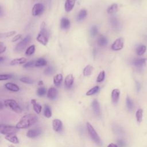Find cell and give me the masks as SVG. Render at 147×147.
Segmentation results:
<instances>
[{
  "label": "cell",
  "instance_id": "obj_39",
  "mask_svg": "<svg viewBox=\"0 0 147 147\" xmlns=\"http://www.w3.org/2000/svg\"><path fill=\"white\" fill-rule=\"evenodd\" d=\"M16 33V31H11L9 32H6L5 33H1V37H9L12 36H14Z\"/></svg>",
  "mask_w": 147,
  "mask_h": 147
},
{
  "label": "cell",
  "instance_id": "obj_49",
  "mask_svg": "<svg viewBox=\"0 0 147 147\" xmlns=\"http://www.w3.org/2000/svg\"><path fill=\"white\" fill-rule=\"evenodd\" d=\"M9 147H15V146H14L13 145H9Z\"/></svg>",
  "mask_w": 147,
  "mask_h": 147
},
{
  "label": "cell",
  "instance_id": "obj_16",
  "mask_svg": "<svg viewBox=\"0 0 147 147\" xmlns=\"http://www.w3.org/2000/svg\"><path fill=\"white\" fill-rule=\"evenodd\" d=\"M76 0H66L65 3V10L67 12H69L74 8Z\"/></svg>",
  "mask_w": 147,
  "mask_h": 147
},
{
  "label": "cell",
  "instance_id": "obj_25",
  "mask_svg": "<svg viewBox=\"0 0 147 147\" xmlns=\"http://www.w3.org/2000/svg\"><path fill=\"white\" fill-rule=\"evenodd\" d=\"M118 10V5L117 3H113L107 9V12L110 14H112L116 13Z\"/></svg>",
  "mask_w": 147,
  "mask_h": 147
},
{
  "label": "cell",
  "instance_id": "obj_44",
  "mask_svg": "<svg viewBox=\"0 0 147 147\" xmlns=\"http://www.w3.org/2000/svg\"><path fill=\"white\" fill-rule=\"evenodd\" d=\"M6 47L3 45V44L2 42H0V53H2L3 52H4L6 51Z\"/></svg>",
  "mask_w": 147,
  "mask_h": 147
},
{
  "label": "cell",
  "instance_id": "obj_7",
  "mask_svg": "<svg viewBox=\"0 0 147 147\" xmlns=\"http://www.w3.org/2000/svg\"><path fill=\"white\" fill-rule=\"evenodd\" d=\"M44 6L40 3H36L32 10V14L33 16H37L40 15L44 11Z\"/></svg>",
  "mask_w": 147,
  "mask_h": 147
},
{
  "label": "cell",
  "instance_id": "obj_37",
  "mask_svg": "<svg viewBox=\"0 0 147 147\" xmlns=\"http://www.w3.org/2000/svg\"><path fill=\"white\" fill-rule=\"evenodd\" d=\"M47 90L44 87H40L37 91V94L40 96H42L45 95Z\"/></svg>",
  "mask_w": 147,
  "mask_h": 147
},
{
  "label": "cell",
  "instance_id": "obj_12",
  "mask_svg": "<svg viewBox=\"0 0 147 147\" xmlns=\"http://www.w3.org/2000/svg\"><path fill=\"white\" fill-rule=\"evenodd\" d=\"M58 94L57 90L55 87H51L49 88L47 93V96L50 99H55L57 98Z\"/></svg>",
  "mask_w": 147,
  "mask_h": 147
},
{
  "label": "cell",
  "instance_id": "obj_8",
  "mask_svg": "<svg viewBox=\"0 0 147 147\" xmlns=\"http://www.w3.org/2000/svg\"><path fill=\"white\" fill-rule=\"evenodd\" d=\"M124 44L123 38L122 37H119L117 38L111 45V49L113 51H119L123 48Z\"/></svg>",
  "mask_w": 147,
  "mask_h": 147
},
{
  "label": "cell",
  "instance_id": "obj_20",
  "mask_svg": "<svg viewBox=\"0 0 147 147\" xmlns=\"http://www.w3.org/2000/svg\"><path fill=\"white\" fill-rule=\"evenodd\" d=\"M5 138L6 140H7L8 141H9L11 143L16 144L19 143V140L18 138V137H17V136L15 135L14 134L6 135Z\"/></svg>",
  "mask_w": 147,
  "mask_h": 147
},
{
  "label": "cell",
  "instance_id": "obj_19",
  "mask_svg": "<svg viewBox=\"0 0 147 147\" xmlns=\"http://www.w3.org/2000/svg\"><path fill=\"white\" fill-rule=\"evenodd\" d=\"M31 103L33 105V108L34 111L37 114H40L41 111L42 107L36 101V99H32L31 100Z\"/></svg>",
  "mask_w": 147,
  "mask_h": 147
},
{
  "label": "cell",
  "instance_id": "obj_34",
  "mask_svg": "<svg viewBox=\"0 0 147 147\" xmlns=\"http://www.w3.org/2000/svg\"><path fill=\"white\" fill-rule=\"evenodd\" d=\"M34 51H35V45H30V47H29L26 49V52H25V54H26V55H28V56L32 55L34 53Z\"/></svg>",
  "mask_w": 147,
  "mask_h": 147
},
{
  "label": "cell",
  "instance_id": "obj_23",
  "mask_svg": "<svg viewBox=\"0 0 147 147\" xmlns=\"http://www.w3.org/2000/svg\"><path fill=\"white\" fill-rule=\"evenodd\" d=\"M26 59L25 57H21L18 59H15L11 61L10 65H20L24 63H26Z\"/></svg>",
  "mask_w": 147,
  "mask_h": 147
},
{
  "label": "cell",
  "instance_id": "obj_11",
  "mask_svg": "<svg viewBox=\"0 0 147 147\" xmlns=\"http://www.w3.org/2000/svg\"><path fill=\"white\" fill-rule=\"evenodd\" d=\"M52 127L54 131L56 132L60 131L63 128L62 122L58 119H53L52 121Z\"/></svg>",
  "mask_w": 147,
  "mask_h": 147
},
{
  "label": "cell",
  "instance_id": "obj_29",
  "mask_svg": "<svg viewBox=\"0 0 147 147\" xmlns=\"http://www.w3.org/2000/svg\"><path fill=\"white\" fill-rule=\"evenodd\" d=\"M44 115L46 118H50L52 116L51 109L48 105H45L44 109Z\"/></svg>",
  "mask_w": 147,
  "mask_h": 147
},
{
  "label": "cell",
  "instance_id": "obj_14",
  "mask_svg": "<svg viewBox=\"0 0 147 147\" xmlns=\"http://www.w3.org/2000/svg\"><path fill=\"white\" fill-rule=\"evenodd\" d=\"M92 107L94 113L98 116L100 115V109L99 103L97 100L94 99L92 102Z\"/></svg>",
  "mask_w": 147,
  "mask_h": 147
},
{
  "label": "cell",
  "instance_id": "obj_3",
  "mask_svg": "<svg viewBox=\"0 0 147 147\" xmlns=\"http://www.w3.org/2000/svg\"><path fill=\"white\" fill-rule=\"evenodd\" d=\"M5 106L17 113H21L22 109L18 103L14 99H6L4 101Z\"/></svg>",
  "mask_w": 147,
  "mask_h": 147
},
{
  "label": "cell",
  "instance_id": "obj_40",
  "mask_svg": "<svg viewBox=\"0 0 147 147\" xmlns=\"http://www.w3.org/2000/svg\"><path fill=\"white\" fill-rule=\"evenodd\" d=\"M98 28L97 26H93L91 28V30H90V34L92 36L94 37L95 36H96V34H98Z\"/></svg>",
  "mask_w": 147,
  "mask_h": 147
},
{
  "label": "cell",
  "instance_id": "obj_33",
  "mask_svg": "<svg viewBox=\"0 0 147 147\" xmlns=\"http://www.w3.org/2000/svg\"><path fill=\"white\" fill-rule=\"evenodd\" d=\"M126 106L129 110H131L133 109V107H134L133 102L129 96H127L126 97Z\"/></svg>",
  "mask_w": 147,
  "mask_h": 147
},
{
  "label": "cell",
  "instance_id": "obj_1",
  "mask_svg": "<svg viewBox=\"0 0 147 147\" xmlns=\"http://www.w3.org/2000/svg\"><path fill=\"white\" fill-rule=\"evenodd\" d=\"M38 121L37 117L33 114H28L23 116L17 123L18 129H26L34 125Z\"/></svg>",
  "mask_w": 147,
  "mask_h": 147
},
{
  "label": "cell",
  "instance_id": "obj_6",
  "mask_svg": "<svg viewBox=\"0 0 147 147\" xmlns=\"http://www.w3.org/2000/svg\"><path fill=\"white\" fill-rule=\"evenodd\" d=\"M31 40V36L28 35L26 36L22 40H21L20 42H18L15 48V51L17 52H20L22 51L26 46L29 44Z\"/></svg>",
  "mask_w": 147,
  "mask_h": 147
},
{
  "label": "cell",
  "instance_id": "obj_48",
  "mask_svg": "<svg viewBox=\"0 0 147 147\" xmlns=\"http://www.w3.org/2000/svg\"><path fill=\"white\" fill-rule=\"evenodd\" d=\"M42 84H43V82L41 81V80H40V81L38 82V85L41 86V85H42Z\"/></svg>",
  "mask_w": 147,
  "mask_h": 147
},
{
  "label": "cell",
  "instance_id": "obj_27",
  "mask_svg": "<svg viewBox=\"0 0 147 147\" xmlns=\"http://www.w3.org/2000/svg\"><path fill=\"white\" fill-rule=\"evenodd\" d=\"M47 64V61L44 58H39L35 61V66L37 67L45 66Z\"/></svg>",
  "mask_w": 147,
  "mask_h": 147
},
{
  "label": "cell",
  "instance_id": "obj_17",
  "mask_svg": "<svg viewBox=\"0 0 147 147\" xmlns=\"http://www.w3.org/2000/svg\"><path fill=\"white\" fill-rule=\"evenodd\" d=\"M146 59H134L132 61L133 64L136 67L140 68L142 67L146 62Z\"/></svg>",
  "mask_w": 147,
  "mask_h": 147
},
{
  "label": "cell",
  "instance_id": "obj_9",
  "mask_svg": "<svg viewBox=\"0 0 147 147\" xmlns=\"http://www.w3.org/2000/svg\"><path fill=\"white\" fill-rule=\"evenodd\" d=\"M110 24L115 30H119L121 29V23L116 17H111L110 19Z\"/></svg>",
  "mask_w": 147,
  "mask_h": 147
},
{
  "label": "cell",
  "instance_id": "obj_24",
  "mask_svg": "<svg viewBox=\"0 0 147 147\" xmlns=\"http://www.w3.org/2000/svg\"><path fill=\"white\" fill-rule=\"evenodd\" d=\"M63 80V76L61 74H59L53 77V83L56 86H59Z\"/></svg>",
  "mask_w": 147,
  "mask_h": 147
},
{
  "label": "cell",
  "instance_id": "obj_30",
  "mask_svg": "<svg viewBox=\"0 0 147 147\" xmlns=\"http://www.w3.org/2000/svg\"><path fill=\"white\" fill-rule=\"evenodd\" d=\"M146 46L144 45H138L136 49V52L137 54L139 56L142 55L146 51Z\"/></svg>",
  "mask_w": 147,
  "mask_h": 147
},
{
  "label": "cell",
  "instance_id": "obj_2",
  "mask_svg": "<svg viewBox=\"0 0 147 147\" xmlns=\"http://www.w3.org/2000/svg\"><path fill=\"white\" fill-rule=\"evenodd\" d=\"M48 37L49 33L46 29L44 23L43 22L41 26V30L36 37V40L43 45H46L48 42Z\"/></svg>",
  "mask_w": 147,
  "mask_h": 147
},
{
  "label": "cell",
  "instance_id": "obj_32",
  "mask_svg": "<svg viewBox=\"0 0 147 147\" xmlns=\"http://www.w3.org/2000/svg\"><path fill=\"white\" fill-rule=\"evenodd\" d=\"M99 90V86H95L94 87H92V88H91L90 90H89L87 92H86V95L87 96H90V95H92L94 94H95V93H96Z\"/></svg>",
  "mask_w": 147,
  "mask_h": 147
},
{
  "label": "cell",
  "instance_id": "obj_13",
  "mask_svg": "<svg viewBox=\"0 0 147 147\" xmlns=\"http://www.w3.org/2000/svg\"><path fill=\"white\" fill-rule=\"evenodd\" d=\"M120 95V90L118 89H114L111 92V100L114 103H116L118 102Z\"/></svg>",
  "mask_w": 147,
  "mask_h": 147
},
{
  "label": "cell",
  "instance_id": "obj_22",
  "mask_svg": "<svg viewBox=\"0 0 147 147\" xmlns=\"http://www.w3.org/2000/svg\"><path fill=\"white\" fill-rule=\"evenodd\" d=\"M97 43L99 46H101V47L105 46L108 43V40L105 36L103 35H100L98 38Z\"/></svg>",
  "mask_w": 147,
  "mask_h": 147
},
{
  "label": "cell",
  "instance_id": "obj_47",
  "mask_svg": "<svg viewBox=\"0 0 147 147\" xmlns=\"http://www.w3.org/2000/svg\"><path fill=\"white\" fill-rule=\"evenodd\" d=\"M107 147H118V145L117 144H113V143H111Z\"/></svg>",
  "mask_w": 147,
  "mask_h": 147
},
{
  "label": "cell",
  "instance_id": "obj_43",
  "mask_svg": "<svg viewBox=\"0 0 147 147\" xmlns=\"http://www.w3.org/2000/svg\"><path fill=\"white\" fill-rule=\"evenodd\" d=\"M21 37H22V35H21V34H17V35L13 37V38L12 39L11 41H12V42H16V41H18L19 39H20V38H21Z\"/></svg>",
  "mask_w": 147,
  "mask_h": 147
},
{
  "label": "cell",
  "instance_id": "obj_5",
  "mask_svg": "<svg viewBox=\"0 0 147 147\" xmlns=\"http://www.w3.org/2000/svg\"><path fill=\"white\" fill-rule=\"evenodd\" d=\"M86 126H87V129L88 132L91 138L92 139V140L95 143L100 145V140L99 136H98V133L95 131V130L94 128V127L88 122H87L86 123Z\"/></svg>",
  "mask_w": 147,
  "mask_h": 147
},
{
  "label": "cell",
  "instance_id": "obj_21",
  "mask_svg": "<svg viewBox=\"0 0 147 147\" xmlns=\"http://www.w3.org/2000/svg\"><path fill=\"white\" fill-rule=\"evenodd\" d=\"M70 21L67 18H63L60 21V26L63 29H67L70 26Z\"/></svg>",
  "mask_w": 147,
  "mask_h": 147
},
{
  "label": "cell",
  "instance_id": "obj_45",
  "mask_svg": "<svg viewBox=\"0 0 147 147\" xmlns=\"http://www.w3.org/2000/svg\"><path fill=\"white\" fill-rule=\"evenodd\" d=\"M118 145H119V146L120 147H124L126 145L125 142L123 140H118Z\"/></svg>",
  "mask_w": 147,
  "mask_h": 147
},
{
  "label": "cell",
  "instance_id": "obj_42",
  "mask_svg": "<svg viewBox=\"0 0 147 147\" xmlns=\"http://www.w3.org/2000/svg\"><path fill=\"white\" fill-rule=\"evenodd\" d=\"M12 77L11 75L10 74H3L0 75V80H5L10 79Z\"/></svg>",
  "mask_w": 147,
  "mask_h": 147
},
{
  "label": "cell",
  "instance_id": "obj_35",
  "mask_svg": "<svg viewBox=\"0 0 147 147\" xmlns=\"http://www.w3.org/2000/svg\"><path fill=\"white\" fill-rule=\"evenodd\" d=\"M20 80L26 84H32L34 83V80L29 77H22L20 78Z\"/></svg>",
  "mask_w": 147,
  "mask_h": 147
},
{
  "label": "cell",
  "instance_id": "obj_28",
  "mask_svg": "<svg viewBox=\"0 0 147 147\" xmlns=\"http://www.w3.org/2000/svg\"><path fill=\"white\" fill-rule=\"evenodd\" d=\"M142 116H143V110L142 109H138L136 113V117L137 121L138 123H141L142 122Z\"/></svg>",
  "mask_w": 147,
  "mask_h": 147
},
{
  "label": "cell",
  "instance_id": "obj_15",
  "mask_svg": "<svg viewBox=\"0 0 147 147\" xmlns=\"http://www.w3.org/2000/svg\"><path fill=\"white\" fill-rule=\"evenodd\" d=\"M74 80V78L73 75L72 74L68 75L65 77V80H64V83H65L66 87H67L68 88H71L73 85Z\"/></svg>",
  "mask_w": 147,
  "mask_h": 147
},
{
  "label": "cell",
  "instance_id": "obj_18",
  "mask_svg": "<svg viewBox=\"0 0 147 147\" xmlns=\"http://www.w3.org/2000/svg\"><path fill=\"white\" fill-rule=\"evenodd\" d=\"M5 87L6 89L8 90L13 91V92H17L20 90V87L16 84L12 83H7L5 84Z\"/></svg>",
  "mask_w": 147,
  "mask_h": 147
},
{
  "label": "cell",
  "instance_id": "obj_46",
  "mask_svg": "<svg viewBox=\"0 0 147 147\" xmlns=\"http://www.w3.org/2000/svg\"><path fill=\"white\" fill-rule=\"evenodd\" d=\"M136 87H137V90L138 91H140V88H141V85H140V83H138V82H137L136 83Z\"/></svg>",
  "mask_w": 147,
  "mask_h": 147
},
{
  "label": "cell",
  "instance_id": "obj_26",
  "mask_svg": "<svg viewBox=\"0 0 147 147\" xmlns=\"http://www.w3.org/2000/svg\"><path fill=\"white\" fill-rule=\"evenodd\" d=\"M93 70V67L92 66H91V65H87L83 69V73L84 76H90L91 75V74H92Z\"/></svg>",
  "mask_w": 147,
  "mask_h": 147
},
{
  "label": "cell",
  "instance_id": "obj_31",
  "mask_svg": "<svg viewBox=\"0 0 147 147\" xmlns=\"http://www.w3.org/2000/svg\"><path fill=\"white\" fill-rule=\"evenodd\" d=\"M87 16V11L84 9L81 10L77 16V20L78 21H82Z\"/></svg>",
  "mask_w": 147,
  "mask_h": 147
},
{
  "label": "cell",
  "instance_id": "obj_38",
  "mask_svg": "<svg viewBox=\"0 0 147 147\" xmlns=\"http://www.w3.org/2000/svg\"><path fill=\"white\" fill-rule=\"evenodd\" d=\"M105 77V71H101L99 74V75H98V76L97 77L96 82H102L104 80Z\"/></svg>",
  "mask_w": 147,
  "mask_h": 147
},
{
  "label": "cell",
  "instance_id": "obj_4",
  "mask_svg": "<svg viewBox=\"0 0 147 147\" xmlns=\"http://www.w3.org/2000/svg\"><path fill=\"white\" fill-rule=\"evenodd\" d=\"M18 130V129L16 126L6 125L1 124L0 125V133L2 134L5 135H9L17 133Z\"/></svg>",
  "mask_w": 147,
  "mask_h": 147
},
{
  "label": "cell",
  "instance_id": "obj_36",
  "mask_svg": "<svg viewBox=\"0 0 147 147\" xmlns=\"http://www.w3.org/2000/svg\"><path fill=\"white\" fill-rule=\"evenodd\" d=\"M55 72L54 68L52 67H48L44 70V74L47 75H51Z\"/></svg>",
  "mask_w": 147,
  "mask_h": 147
},
{
  "label": "cell",
  "instance_id": "obj_41",
  "mask_svg": "<svg viewBox=\"0 0 147 147\" xmlns=\"http://www.w3.org/2000/svg\"><path fill=\"white\" fill-rule=\"evenodd\" d=\"M33 66H35V61H29L24 64L23 67L24 68H31Z\"/></svg>",
  "mask_w": 147,
  "mask_h": 147
},
{
  "label": "cell",
  "instance_id": "obj_10",
  "mask_svg": "<svg viewBox=\"0 0 147 147\" xmlns=\"http://www.w3.org/2000/svg\"><path fill=\"white\" fill-rule=\"evenodd\" d=\"M42 133V130L40 128L30 129L26 133V136L30 138H33L40 136Z\"/></svg>",
  "mask_w": 147,
  "mask_h": 147
}]
</instances>
